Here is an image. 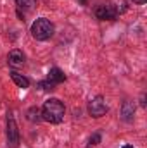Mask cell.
<instances>
[{"mask_svg": "<svg viewBox=\"0 0 147 148\" xmlns=\"http://www.w3.org/2000/svg\"><path fill=\"white\" fill-rule=\"evenodd\" d=\"M64 114H66L64 103L57 98H49L42 107V119L50 124H61L64 121Z\"/></svg>", "mask_w": 147, "mask_h": 148, "instance_id": "cell-1", "label": "cell"}, {"mask_svg": "<svg viewBox=\"0 0 147 148\" xmlns=\"http://www.w3.org/2000/svg\"><path fill=\"white\" fill-rule=\"evenodd\" d=\"M54 35V24L45 19V17H40L37 19L33 24H31V36L38 40V41H45Z\"/></svg>", "mask_w": 147, "mask_h": 148, "instance_id": "cell-2", "label": "cell"}, {"mask_svg": "<svg viewBox=\"0 0 147 148\" xmlns=\"http://www.w3.org/2000/svg\"><path fill=\"white\" fill-rule=\"evenodd\" d=\"M107 110H109V109H107V103H106L104 97H95V98H92V100L88 102V114H90L92 117H95V119L106 115Z\"/></svg>", "mask_w": 147, "mask_h": 148, "instance_id": "cell-3", "label": "cell"}, {"mask_svg": "<svg viewBox=\"0 0 147 148\" xmlns=\"http://www.w3.org/2000/svg\"><path fill=\"white\" fill-rule=\"evenodd\" d=\"M7 141L12 148L17 147V143H19V131H17V124H16L14 117L7 119Z\"/></svg>", "mask_w": 147, "mask_h": 148, "instance_id": "cell-4", "label": "cell"}, {"mask_svg": "<svg viewBox=\"0 0 147 148\" xmlns=\"http://www.w3.org/2000/svg\"><path fill=\"white\" fill-rule=\"evenodd\" d=\"M7 62L10 67H23L24 66V53L21 50H10L7 55Z\"/></svg>", "mask_w": 147, "mask_h": 148, "instance_id": "cell-5", "label": "cell"}, {"mask_svg": "<svg viewBox=\"0 0 147 148\" xmlns=\"http://www.w3.org/2000/svg\"><path fill=\"white\" fill-rule=\"evenodd\" d=\"M95 16H97V19H101V21H112V19L118 17V16L114 14V10L111 9L107 3L99 5V7L95 9Z\"/></svg>", "mask_w": 147, "mask_h": 148, "instance_id": "cell-6", "label": "cell"}, {"mask_svg": "<svg viewBox=\"0 0 147 148\" xmlns=\"http://www.w3.org/2000/svg\"><path fill=\"white\" fill-rule=\"evenodd\" d=\"M133 115H135V103L130 102V100L123 102V105H121V119L125 122H132Z\"/></svg>", "mask_w": 147, "mask_h": 148, "instance_id": "cell-7", "label": "cell"}, {"mask_svg": "<svg viewBox=\"0 0 147 148\" xmlns=\"http://www.w3.org/2000/svg\"><path fill=\"white\" fill-rule=\"evenodd\" d=\"M66 79V74L62 73L59 67H52L50 71H49V74H47V81H50V83H54L55 86L59 84V83H62Z\"/></svg>", "mask_w": 147, "mask_h": 148, "instance_id": "cell-8", "label": "cell"}, {"mask_svg": "<svg viewBox=\"0 0 147 148\" xmlns=\"http://www.w3.org/2000/svg\"><path fill=\"white\" fill-rule=\"evenodd\" d=\"M107 5L114 10L116 16H121V14H125V12L128 10V3H126V0H109Z\"/></svg>", "mask_w": 147, "mask_h": 148, "instance_id": "cell-9", "label": "cell"}, {"mask_svg": "<svg viewBox=\"0 0 147 148\" xmlns=\"http://www.w3.org/2000/svg\"><path fill=\"white\" fill-rule=\"evenodd\" d=\"M10 79L14 81V84H16L17 88H23V90L30 88V79H28L26 76L19 74L17 71H12V73H10Z\"/></svg>", "mask_w": 147, "mask_h": 148, "instance_id": "cell-10", "label": "cell"}, {"mask_svg": "<svg viewBox=\"0 0 147 148\" xmlns=\"http://www.w3.org/2000/svg\"><path fill=\"white\" fill-rule=\"evenodd\" d=\"M26 115H28V121H30V122H40V121H42V110H40L38 107L28 109Z\"/></svg>", "mask_w": 147, "mask_h": 148, "instance_id": "cell-11", "label": "cell"}, {"mask_svg": "<svg viewBox=\"0 0 147 148\" xmlns=\"http://www.w3.org/2000/svg\"><path fill=\"white\" fill-rule=\"evenodd\" d=\"M17 7L23 9V10H31L35 5H37V0H16Z\"/></svg>", "mask_w": 147, "mask_h": 148, "instance_id": "cell-12", "label": "cell"}, {"mask_svg": "<svg viewBox=\"0 0 147 148\" xmlns=\"http://www.w3.org/2000/svg\"><path fill=\"white\" fill-rule=\"evenodd\" d=\"M38 86H40L42 90H45V91H52V90H55V84L50 83V81H47V79H45V81H40Z\"/></svg>", "mask_w": 147, "mask_h": 148, "instance_id": "cell-13", "label": "cell"}, {"mask_svg": "<svg viewBox=\"0 0 147 148\" xmlns=\"http://www.w3.org/2000/svg\"><path fill=\"white\" fill-rule=\"evenodd\" d=\"M101 140H102V138H101V134H99V133H95V134H92V136H90L88 143H90V145H99V143H101Z\"/></svg>", "mask_w": 147, "mask_h": 148, "instance_id": "cell-14", "label": "cell"}, {"mask_svg": "<svg viewBox=\"0 0 147 148\" xmlns=\"http://www.w3.org/2000/svg\"><path fill=\"white\" fill-rule=\"evenodd\" d=\"M133 3H137V5H142V3H146L147 0H132Z\"/></svg>", "mask_w": 147, "mask_h": 148, "instance_id": "cell-15", "label": "cell"}, {"mask_svg": "<svg viewBox=\"0 0 147 148\" xmlns=\"http://www.w3.org/2000/svg\"><path fill=\"white\" fill-rule=\"evenodd\" d=\"M121 148H135L133 145H125V147H121Z\"/></svg>", "mask_w": 147, "mask_h": 148, "instance_id": "cell-16", "label": "cell"}, {"mask_svg": "<svg viewBox=\"0 0 147 148\" xmlns=\"http://www.w3.org/2000/svg\"><path fill=\"white\" fill-rule=\"evenodd\" d=\"M80 2H81V3H83V5H85V3H87V0H80Z\"/></svg>", "mask_w": 147, "mask_h": 148, "instance_id": "cell-17", "label": "cell"}]
</instances>
